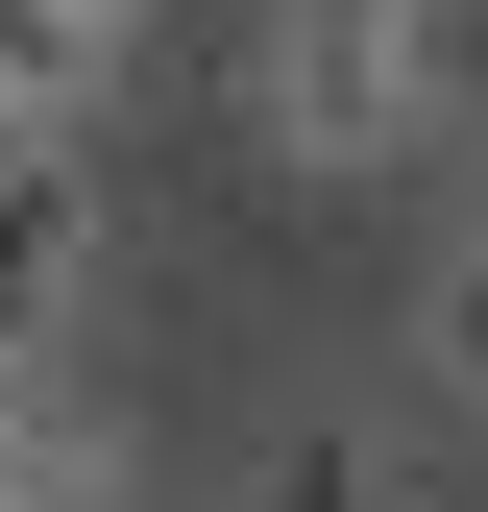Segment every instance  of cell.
Returning a JSON list of instances; mask_svg holds the SVG:
<instances>
[{"mask_svg":"<svg viewBox=\"0 0 488 512\" xmlns=\"http://www.w3.org/2000/svg\"><path fill=\"white\" fill-rule=\"evenodd\" d=\"M464 0H269V49H244V122H269V171H440V122L488 98L464 74Z\"/></svg>","mask_w":488,"mask_h":512,"instance_id":"cell-1","label":"cell"},{"mask_svg":"<svg viewBox=\"0 0 488 512\" xmlns=\"http://www.w3.org/2000/svg\"><path fill=\"white\" fill-rule=\"evenodd\" d=\"M98 244H122V196L74 171V122H49V147H0V366H49L98 317Z\"/></svg>","mask_w":488,"mask_h":512,"instance_id":"cell-2","label":"cell"},{"mask_svg":"<svg viewBox=\"0 0 488 512\" xmlns=\"http://www.w3.org/2000/svg\"><path fill=\"white\" fill-rule=\"evenodd\" d=\"M0 512H147V439L74 366H0Z\"/></svg>","mask_w":488,"mask_h":512,"instance_id":"cell-3","label":"cell"},{"mask_svg":"<svg viewBox=\"0 0 488 512\" xmlns=\"http://www.w3.org/2000/svg\"><path fill=\"white\" fill-rule=\"evenodd\" d=\"M244 512H440V464H415L391 415H269L244 439Z\"/></svg>","mask_w":488,"mask_h":512,"instance_id":"cell-4","label":"cell"},{"mask_svg":"<svg viewBox=\"0 0 488 512\" xmlns=\"http://www.w3.org/2000/svg\"><path fill=\"white\" fill-rule=\"evenodd\" d=\"M122 25H147V0H0V49H25V98H49V122L122 74Z\"/></svg>","mask_w":488,"mask_h":512,"instance_id":"cell-5","label":"cell"},{"mask_svg":"<svg viewBox=\"0 0 488 512\" xmlns=\"http://www.w3.org/2000/svg\"><path fill=\"white\" fill-rule=\"evenodd\" d=\"M415 391L488 415V244H440V269H415Z\"/></svg>","mask_w":488,"mask_h":512,"instance_id":"cell-6","label":"cell"},{"mask_svg":"<svg viewBox=\"0 0 488 512\" xmlns=\"http://www.w3.org/2000/svg\"><path fill=\"white\" fill-rule=\"evenodd\" d=\"M415 196H440V244H488V98L440 122V171H415Z\"/></svg>","mask_w":488,"mask_h":512,"instance_id":"cell-7","label":"cell"},{"mask_svg":"<svg viewBox=\"0 0 488 512\" xmlns=\"http://www.w3.org/2000/svg\"><path fill=\"white\" fill-rule=\"evenodd\" d=\"M0 147H49V98H25V49H0Z\"/></svg>","mask_w":488,"mask_h":512,"instance_id":"cell-8","label":"cell"}]
</instances>
